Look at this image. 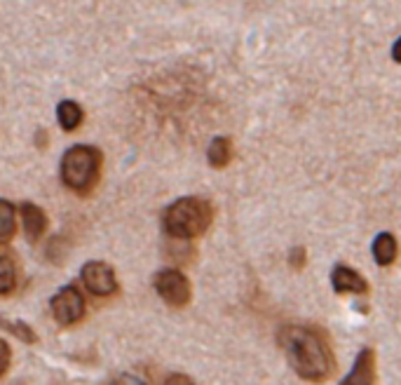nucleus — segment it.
<instances>
[{
  "label": "nucleus",
  "mask_w": 401,
  "mask_h": 385,
  "mask_svg": "<svg viewBox=\"0 0 401 385\" xmlns=\"http://www.w3.org/2000/svg\"><path fill=\"white\" fill-rule=\"evenodd\" d=\"M279 346L293 371L305 381H326L333 374L336 360L331 355L326 339L314 327H281Z\"/></svg>",
  "instance_id": "f257e3e1"
},
{
  "label": "nucleus",
  "mask_w": 401,
  "mask_h": 385,
  "mask_svg": "<svg viewBox=\"0 0 401 385\" xmlns=\"http://www.w3.org/2000/svg\"><path fill=\"white\" fill-rule=\"evenodd\" d=\"M211 205L200 198H181L176 200L165 214V230L172 237L188 240V237L202 235L211 226Z\"/></svg>",
  "instance_id": "f03ea898"
},
{
  "label": "nucleus",
  "mask_w": 401,
  "mask_h": 385,
  "mask_svg": "<svg viewBox=\"0 0 401 385\" xmlns=\"http://www.w3.org/2000/svg\"><path fill=\"white\" fill-rule=\"evenodd\" d=\"M98 165H101V153L91 149V146L68 149L61 160V181L70 191L87 193L96 184Z\"/></svg>",
  "instance_id": "7ed1b4c3"
},
{
  "label": "nucleus",
  "mask_w": 401,
  "mask_h": 385,
  "mask_svg": "<svg viewBox=\"0 0 401 385\" xmlns=\"http://www.w3.org/2000/svg\"><path fill=\"white\" fill-rule=\"evenodd\" d=\"M160 298L174 308H183L190 301V282L181 270H160L155 277Z\"/></svg>",
  "instance_id": "20e7f679"
},
{
  "label": "nucleus",
  "mask_w": 401,
  "mask_h": 385,
  "mask_svg": "<svg viewBox=\"0 0 401 385\" xmlns=\"http://www.w3.org/2000/svg\"><path fill=\"white\" fill-rule=\"evenodd\" d=\"M52 315L59 324L68 327L75 324L84 315V298L75 286H63V289L52 298Z\"/></svg>",
  "instance_id": "39448f33"
},
{
  "label": "nucleus",
  "mask_w": 401,
  "mask_h": 385,
  "mask_svg": "<svg viewBox=\"0 0 401 385\" xmlns=\"http://www.w3.org/2000/svg\"><path fill=\"white\" fill-rule=\"evenodd\" d=\"M82 284L94 294V296H108L115 291V272L110 265L101 261H89L82 265Z\"/></svg>",
  "instance_id": "423d86ee"
},
{
  "label": "nucleus",
  "mask_w": 401,
  "mask_h": 385,
  "mask_svg": "<svg viewBox=\"0 0 401 385\" xmlns=\"http://www.w3.org/2000/svg\"><path fill=\"white\" fill-rule=\"evenodd\" d=\"M331 284L338 294H366L369 291V282L359 275L357 270H352L350 265H336L331 272Z\"/></svg>",
  "instance_id": "0eeeda50"
},
{
  "label": "nucleus",
  "mask_w": 401,
  "mask_h": 385,
  "mask_svg": "<svg viewBox=\"0 0 401 385\" xmlns=\"http://www.w3.org/2000/svg\"><path fill=\"white\" fill-rule=\"evenodd\" d=\"M376 381V360H373V350L364 348L357 355V362L352 371L345 378V383H373Z\"/></svg>",
  "instance_id": "6e6552de"
},
{
  "label": "nucleus",
  "mask_w": 401,
  "mask_h": 385,
  "mask_svg": "<svg viewBox=\"0 0 401 385\" xmlns=\"http://www.w3.org/2000/svg\"><path fill=\"white\" fill-rule=\"evenodd\" d=\"M21 221H24V230L28 240H38V237L45 233L47 228V219L42 214V209H38L35 205H24L21 207Z\"/></svg>",
  "instance_id": "1a4fd4ad"
},
{
  "label": "nucleus",
  "mask_w": 401,
  "mask_h": 385,
  "mask_svg": "<svg viewBox=\"0 0 401 385\" xmlns=\"http://www.w3.org/2000/svg\"><path fill=\"white\" fill-rule=\"evenodd\" d=\"M373 258H376L378 265H390L397 258V240H394L392 233H380L376 240H373Z\"/></svg>",
  "instance_id": "9d476101"
},
{
  "label": "nucleus",
  "mask_w": 401,
  "mask_h": 385,
  "mask_svg": "<svg viewBox=\"0 0 401 385\" xmlns=\"http://www.w3.org/2000/svg\"><path fill=\"white\" fill-rule=\"evenodd\" d=\"M209 165L216 167V170H221V167H225L230 163L232 158V144L228 137H216L214 141H211L209 146Z\"/></svg>",
  "instance_id": "9b49d317"
},
{
  "label": "nucleus",
  "mask_w": 401,
  "mask_h": 385,
  "mask_svg": "<svg viewBox=\"0 0 401 385\" xmlns=\"http://www.w3.org/2000/svg\"><path fill=\"white\" fill-rule=\"evenodd\" d=\"M56 115H59L61 130L66 132H73L75 127H80L82 122V108L77 106L75 101H61L59 108H56Z\"/></svg>",
  "instance_id": "f8f14e48"
},
{
  "label": "nucleus",
  "mask_w": 401,
  "mask_h": 385,
  "mask_svg": "<svg viewBox=\"0 0 401 385\" xmlns=\"http://www.w3.org/2000/svg\"><path fill=\"white\" fill-rule=\"evenodd\" d=\"M14 230H17V209L12 202L0 200V242L12 240Z\"/></svg>",
  "instance_id": "ddd939ff"
},
{
  "label": "nucleus",
  "mask_w": 401,
  "mask_h": 385,
  "mask_svg": "<svg viewBox=\"0 0 401 385\" xmlns=\"http://www.w3.org/2000/svg\"><path fill=\"white\" fill-rule=\"evenodd\" d=\"M17 284V263L12 256L0 254V294H10Z\"/></svg>",
  "instance_id": "4468645a"
},
{
  "label": "nucleus",
  "mask_w": 401,
  "mask_h": 385,
  "mask_svg": "<svg viewBox=\"0 0 401 385\" xmlns=\"http://www.w3.org/2000/svg\"><path fill=\"white\" fill-rule=\"evenodd\" d=\"M0 324H3L5 329H10V332H12L14 336H19L21 341H26V343H33V341H35L33 332H31V329H28L26 324H21V322H10V320L0 317Z\"/></svg>",
  "instance_id": "2eb2a0df"
},
{
  "label": "nucleus",
  "mask_w": 401,
  "mask_h": 385,
  "mask_svg": "<svg viewBox=\"0 0 401 385\" xmlns=\"http://www.w3.org/2000/svg\"><path fill=\"white\" fill-rule=\"evenodd\" d=\"M288 263H291L293 270H303V268H305V249H303V247L291 249V254H288Z\"/></svg>",
  "instance_id": "dca6fc26"
},
{
  "label": "nucleus",
  "mask_w": 401,
  "mask_h": 385,
  "mask_svg": "<svg viewBox=\"0 0 401 385\" xmlns=\"http://www.w3.org/2000/svg\"><path fill=\"white\" fill-rule=\"evenodd\" d=\"M10 357H12L10 346H7L3 339H0V376H3L5 371H7V367H10Z\"/></svg>",
  "instance_id": "f3484780"
},
{
  "label": "nucleus",
  "mask_w": 401,
  "mask_h": 385,
  "mask_svg": "<svg viewBox=\"0 0 401 385\" xmlns=\"http://www.w3.org/2000/svg\"><path fill=\"white\" fill-rule=\"evenodd\" d=\"M392 59L397 61V64H401V38L392 45Z\"/></svg>",
  "instance_id": "a211bd4d"
}]
</instances>
